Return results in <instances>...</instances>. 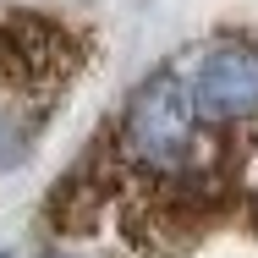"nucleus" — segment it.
<instances>
[{"label": "nucleus", "instance_id": "1", "mask_svg": "<svg viewBox=\"0 0 258 258\" xmlns=\"http://www.w3.org/2000/svg\"><path fill=\"white\" fill-rule=\"evenodd\" d=\"M253 149L258 126H204L187 99L181 60H165L126 94L94 154H83L50 192V225L66 236H88L115 220L143 253L176 247L236 204V176Z\"/></svg>", "mask_w": 258, "mask_h": 258}, {"label": "nucleus", "instance_id": "5", "mask_svg": "<svg viewBox=\"0 0 258 258\" xmlns=\"http://www.w3.org/2000/svg\"><path fill=\"white\" fill-rule=\"evenodd\" d=\"M50 258H66V253H50Z\"/></svg>", "mask_w": 258, "mask_h": 258}, {"label": "nucleus", "instance_id": "3", "mask_svg": "<svg viewBox=\"0 0 258 258\" xmlns=\"http://www.w3.org/2000/svg\"><path fill=\"white\" fill-rule=\"evenodd\" d=\"M77 66V44L44 17H11L0 28V88L22 104H50Z\"/></svg>", "mask_w": 258, "mask_h": 258}, {"label": "nucleus", "instance_id": "4", "mask_svg": "<svg viewBox=\"0 0 258 258\" xmlns=\"http://www.w3.org/2000/svg\"><path fill=\"white\" fill-rule=\"evenodd\" d=\"M33 149V121L22 110H6L0 115V170H17Z\"/></svg>", "mask_w": 258, "mask_h": 258}, {"label": "nucleus", "instance_id": "6", "mask_svg": "<svg viewBox=\"0 0 258 258\" xmlns=\"http://www.w3.org/2000/svg\"><path fill=\"white\" fill-rule=\"evenodd\" d=\"M0 258H6V253H0Z\"/></svg>", "mask_w": 258, "mask_h": 258}, {"label": "nucleus", "instance_id": "2", "mask_svg": "<svg viewBox=\"0 0 258 258\" xmlns=\"http://www.w3.org/2000/svg\"><path fill=\"white\" fill-rule=\"evenodd\" d=\"M187 72V99L204 126L225 132H253L258 126V44L242 33H225L181 60Z\"/></svg>", "mask_w": 258, "mask_h": 258}]
</instances>
